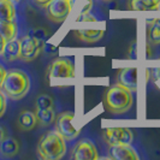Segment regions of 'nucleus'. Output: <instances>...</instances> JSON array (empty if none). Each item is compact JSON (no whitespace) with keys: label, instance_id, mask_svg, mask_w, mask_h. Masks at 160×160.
Returning a JSON list of instances; mask_svg holds the SVG:
<instances>
[{"label":"nucleus","instance_id":"obj_1","mask_svg":"<svg viewBox=\"0 0 160 160\" xmlns=\"http://www.w3.org/2000/svg\"><path fill=\"white\" fill-rule=\"evenodd\" d=\"M30 88V78L29 76L22 70H8L4 82L1 84V90L4 94L12 99L19 100L22 99Z\"/></svg>","mask_w":160,"mask_h":160},{"label":"nucleus","instance_id":"obj_2","mask_svg":"<svg viewBox=\"0 0 160 160\" xmlns=\"http://www.w3.org/2000/svg\"><path fill=\"white\" fill-rule=\"evenodd\" d=\"M104 106L108 112L116 113V114L128 112L132 106L131 90L120 84L113 86L105 94Z\"/></svg>","mask_w":160,"mask_h":160},{"label":"nucleus","instance_id":"obj_3","mask_svg":"<svg viewBox=\"0 0 160 160\" xmlns=\"http://www.w3.org/2000/svg\"><path fill=\"white\" fill-rule=\"evenodd\" d=\"M66 152L65 138L58 131H49L40 138L38 153L43 160H59Z\"/></svg>","mask_w":160,"mask_h":160},{"label":"nucleus","instance_id":"obj_4","mask_svg":"<svg viewBox=\"0 0 160 160\" xmlns=\"http://www.w3.org/2000/svg\"><path fill=\"white\" fill-rule=\"evenodd\" d=\"M47 76L49 80H66V78H75L76 72L75 66L70 59L66 58H58L49 65L47 70Z\"/></svg>","mask_w":160,"mask_h":160},{"label":"nucleus","instance_id":"obj_5","mask_svg":"<svg viewBox=\"0 0 160 160\" xmlns=\"http://www.w3.org/2000/svg\"><path fill=\"white\" fill-rule=\"evenodd\" d=\"M73 112H63L56 118V130L65 138V141H71L78 136L80 130L73 125Z\"/></svg>","mask_w":160,"mask_h":160},{"label":"nucleus","instance_id":"obj_6","mask_svg":"<svg viewBox=\"0 0 160 160\" xmlns=\"http://www.w3.org/2000/svg\"><path fill=\"white\" fill-rule=\"evenodd\" d=\"M47 18L53 23H62L71 15L70 0H51L47 5Z\"/></svg>","mask_w":160,"mask_h":160},{"label":"nucleus","instance_id":"obj_7","mask_svg":"<svg viewBox=\"0 0 160 160\" xmlns=\"http://www.w3.org/2000/svg\"><path fill=\"white\" fill-rule=\"evenodd\" d=\"M21 56L19 58L23 59L24 62H32L40 56L43 48V42L35 39L32 35H27L21 39Z\"/></svg>","mask_w":160,"mask_h":160},{"label":"nucleus","instance_id":"obj_8","mask_svg":"<svg viewBox=\"0 0 160 160\" xmlns=\"http://www.w3.org/2000/svg\"><path fill=\"white\" fill-rule=\"evenodd\" d=\"M104 138L110 146L120 143L130 144L134 140V135L129 128H107L104 131Z\"/></svg>","mask_w":160,"mask_h":160},{"label":"nucleus","instance_id":"obj_9","mask_svg":"<svg viewBox=\"0 0 160 160\" xmlns=\"http://www.w3.org/2000/svg\"><path fill=\"white\" fill-rule=\"evenodd\" d=\"M98 158L95 144L86 138L80 141L72 151V159L75 160H96Z\"/></svg>","mask_w":160,"mask_h":160},{"label":"nucleus","instance_id":"obj_10","mask_svg":"<svg viewBox=\"0 0 160 160\" xmlns=\"http://www.w3.org/2000/svg\"><path fill=\"white\" fill-rule=\"evenodd\" d=\"M118 84L135 92L138 84V71L136 68H124L118 73Z\"/></svg>","mask_w":160,"mask_h":160},{"label":"nucleus","instance_id":"obj_11","mask_svg":"<svg viewBox=\"0 0 160 160\" xmlns=\"http://www.w3.org/2000/svg\"><path fill=\"white\" fill-rule=\"evenodd\" d=\"M110 157L114 160H138L136 151L130 144H112L110 146Z\"/></svg>","mask_w":160,"mask_h":160},{"label":"nucleus","instance_id":"obj_12","mask_svg":"<svg viewBox=\"0 0 160 160\" xmlns=\"http://www.w3.org/2000/svg\"><path fill=\"white\" fill-rule=\"evenodd\" d=\"M36 124H38L36 113L32 112V111H23L18 116L17 127L22 131H30L36 127Z\"/></svg>","mask_w":160,"mask_h":160},{"label":"nucleus","instance_id":"obj_13","mask_svg":"<svg viewBox=\"0 0 160 160\" xmlns=\"http://www.w3.org/2000/svg\"><path fill=\"white\" fill-rule=\"evenodd\" d=\"M75 35L78 40L83 41V42H87V43H94L96 41H99L102 35H104V30L102 29H80V30H76Z\"/></svg>","mask_w":160,"mask_h":160},{"label":"nucleus","instance_id":"obj_14","mask_svg":"<svg viewBox=\"0 0 160 160\" xmlns=\"http://www.w3.org/2000/svg\"><path fill=\"white\" fill-rule=\"evenodd\" d=\"M19 152V143L16 138L6 136L1 142H0V153L4 157H15L17 153Z\"/></svg>","mask_w":160,"mask_h":160},{"label":"nucleus","instance_id":"obj_15","mask_svg":"<svg viewBox=\"0 0 160 160\" xmlns=\"http://www.w3.org/2000/svg\"><path fill=\"white\" fill-rule=\"evenodd\" d=\"M21 56V43L18 40H10L6 41V45L2 52V57L8 60V62H13L18 59Z\"/></svg>","mask_w":160,"mask_h":160},{"label":"nucleus","instance_id":"obj_16","mask_svg":"<svg viewBox=\"0 0 160 160\" xmlns=\"http://www.w3.org/2000/svg\"><path fill=\"white\" fill-rule=\"evenodd\" d=\"M16 8L11 0H0V22H11L15 19Z\"/></svg>","mask_w":160,"mask_h":160},{"label":"nucleus","instance_id":"obj_17","mask_svg":"<svg viewBox=\"0 0 160 160\" xmlns=\"http://www.w3.org/2000/svg\"><path fill=\"white\" fill-rule=\"evenodd\" d=\"M38 124L41 127H49L53 122H56V112L54 108H42L36 111Z\"/></svg>","mask_w":160,"mask_h":160},{"label":"nucleus","instance_id":"obj_18","mask_svg":"<svg viewBox=\"0 0 160 160\" xmlns=\"http://www.w3.org/2000/svg\"><path fill=\"white\" fill-rule=\"evenodd\" d=\"M148 30H147V38L149 43L152 45H160V22L159 19H154L148 22Z\"/></svg>","mask_w":160,"mask_h":160},{"label":"nucleus","instance_id":"obj_19","mask_svg":"<svg viewBox=\"0 0 160 160\" xmlns=\"http://www.w3.org/2000/svg\"><path fill=\"white\" fill-rule=\"evenodd\" d=\"M0 35L6 41L13 40L17 35V25L13 21L0 22Z\"/></svg>","mask_w":160,"mask_h":160},{"label":"nucleus","instance_id":"obj_20","mask_svg":"<svg viewBox=\"0 0 160 160\" xmlns=\"http://www.w3.org/2000/svg\"><path fill=\"white\" fill-rule=\"evenodd\" d=\"M71 1V12L75 16H80L82 13L89 12L93 6V0H70Z\"/></svg>","mask_w":160,"mask_h":160},{"label":"nucleus","instance_id":"obj_21","mask_svg":"<svg viewBox=\"0 0 160 160\" xmlns=\"http://www.w3.org/2000/svg\"><path fill=\"white\" fill-rule=\"evenodd\" d=\"M42 108H54V101L47 94H42L36 99V110Z\"/></svg>","mask_w":160,"mask_h":160},{"label":"nucleus","instance_id":"obj_22","mask_svg":"<svg viewBox=\"0 0 160 160\" xmlns=\"http://www.w3.org/2000/svg\"><path fill=\"white\" fill-rule=\"evenodd\" d=\"M129 8L134 11H147V8L142 0H129Z\"/></svg>","mask_w":160,"mask_h":160},{"label":"nucleus","instance_id":"obj_23","mask_svg":"<svg viewBox=\"0 0 160 160\" xmlns=\"http://www.w3.org/2000/svg\"><path fill=\"white\" fill-rule=\"evenodd\" d=\"M32 36H34L35 39H38L39 41H41V42H46V38H47V35H46V32H43L42 29H35L34 32H32V34H30Z\"/></svg>","mask_w":160,"mask_h":160},{"label":"nucleus","instance_id":"obj_24","mask_svg":"<svg viewBox=\"0 0 160 160\" xmlns=\"http://www.w3.org/2000/svg\"><path fill=\"white\" fill-rule=\"evenodd\" d=\"M147 10H158L160 6V0H142Z\"/></svg>","mask_w":160,"mask_h":160},{"label":"nucleus","instance_id":"obj_25","mask_svg":"<svg viewBox=\"0 0 160 160\" xmlns=\"http://www.w3.org/2000/svg\"><path fill=\"white\" fill-rule=\"evenodd\" d=\"M76 21L77 22H96V18L89 15V12H86V13H82L76 17Z\"/></svg>","mask_w":160,"mask_h":160},{"label":"nucleus","instance_id":"obj_26","mask_svg":"<svg viewBox=\"0 0 160 160\" xmlns=\"http://www.w3.org/2000/svg\"><path fill=\"white\" fill-rule=\"evenodd\" d=\"M6 110V95L4 94L2 90H0V117L4 114Z\"/></svg>","mask_w":160,"mask_h":160},{"label":"nucleus","instance_id":"obj_27","mask_svg":"<svg viewBox=\"0 0 160 160\" xmlns=\"http://www.w3.org/2000/svg\"><path fill=\"white\" fill-rule=\"evenodd\" d=\"M42 51H46L47 53H54V52L57 51V47L56 46H53V45H51V43H46V42H45Z\"/></svg>","mask_w":160,"mask_h":160},{"label":"nucleus","instance_id":"obj_28","mask_svg":"<svg viewBox=\"0 0 160 160\" xmlns=\"http://www.w3.org/2000/svg\"><path fill=\"white\" fill-rule=\"evenodd\" d=\"M6 69L2 66V65L0 64V88H1V84H2V82H4V78H5V76H6Z\"/></svg>","mask_w":160,"mask_h":160},{"label":"nucleus","instance_id":"obj_29","mask_svg":"<svg viewBox=\"0 0 160 160\" xmlns=\"http://www.w3.org/2000/svg\"><path fill=\"white\" fill-rule=\"evenodd\" d=\"M35 4L40 8H47V5L51 2V0H34Z\"/></svg>","mask_w":160,"mask_h":160},{"label":"nucleus","instance_id":"obj_30","mask_svg":"<svg viewBox=\"0 0 160 160\" xmlns=\"http://www.w3.org/2000/svg\"><path fill=\"white\" fill-rule=\"evenodd\" d=\"M5 45H6V40L0 35V54H2L4 48H5Z\"/></svg>","mask_w":160,"mask_h":160},{"label":"nucleus","instance_id":"obj_31","mask_svg":"<svg viewBox=\"0 0 160 160\" xmlns=\"http://www.w3.org/2000/svg\"><path fill=\"white\" fill-rule=\"evenodd\" d=\"M153 76H154V78L160 80V68H157L153 70Z\"/></svg>","mask_w":160,"mask_h":160},{"label":"nucleus","instance_id":"obj_32","mask_svg":"<svg viewBox=\"0 0 160 160\" xmlns=\"http://www.w3.org/2000/svg\"><path fill=\"white\" fill-rule=\"evenodd\" d=\"M5 137H6V131H5V129L2 128V127H0V142H1Z\"/></svg>","mask_w":160,"mask_h":160},{"label":"nucleus","instance_id":"obj_33","mask_svg":"<svg viewBox=\"0 0 160 160\" xmlns=\"http://www.w3.org/2000/svg\"><path fill=\"white\" fill-rule=\"evenodd\" d=\"M147 58H152V51H151V45H147Z\"/></svg>","mask_w":160,"mask_h":160},{"label":"nucleus","instance_id":"obj_34","mask_svg":"<svg viewBox=\"0 0 160 160\" xmlns=\"http://www.w3.org/2000/svg\"><path fill=\"white\" fill-rule=\"evenodd\" d=\"M11 1H18V0H11Z\"/></svg>","mask_w":160,"mask_h":160},{"label":"nucleus","instance_id":"obj_35","mask_svg":"<svg viewBox=\"0 0 160 160\" xmlns=\"http://www.w3.org/2000/svg\"><path fill=\"white\" fill-rule=\"evenodd\" d=\"M104 1H110V0H104Z\"/></svg>","mask_w":160,"mask_h":160}]
</instances>
